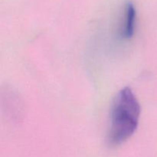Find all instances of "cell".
I'll return each instance as SVG.
<instances>
[{
	"mask_svg": "<svg viewBox=\"0 0 157 157\" xmlns=\"http://www.w3.org/2000/svg\"><path fill=\"white\" fill-rule=\"evenodd\" d=\"M140 105L129 87L122 89L113 102L109 128V144L118 146L127 141L136 131L140 116Z\"/></svg>",
	"mask_w": 157,
	"mask_h": 157,
	"instance_id": "1",
	"label": "cell"
},
{
	"mask_svg": "<svg viewBox=\"0 0 157 157\" xmlns=\"http://www.w3.org/2000/svg\"><path fill=\"white\" fill-rule=\"evenodd\" d=\"M136 12L134 5L131 2H127L124 6V15L121 24V36L126 39H130L134 34L136 25Z\"/></svg>",
	"mask_w": 157,
	"mask_h": 157,
	"instance_id": "2",
	"label": "cell"
}]
</instances>
